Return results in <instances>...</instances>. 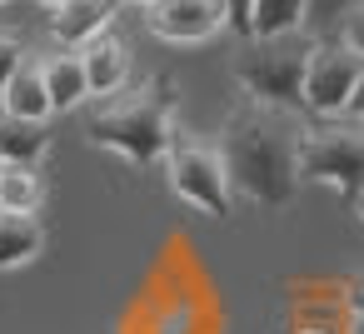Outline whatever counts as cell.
Wrapping results in <instances>:
<instances>
[{"mask_svg":"<svg viewBox=\"0 0 364 334\" xmlns=\"http://www.w3.org/2000/svg\"><path fill=\"white\" fill-rule=\"evenodd\" d=\"M304 115L284 110V105H264L255 95H245L225 125H220V160L230 175V195L259 205V210H284L299 195V135H304Z\"/></svg>","mask_w":364,"mask_h":334,"instance_id":"cell-1","label":"cell"},{"mask_svg":"<svg viewBox=\"0 0 364 334\" xmlns=\"http://www.w3.org/2000/svg\"><path fill=\"white\" fill-rule=\"evenodd\" d=\"M175 110H180V95H175V80H145L140 90H115L105 100H95V110L85 115V140L130 160L135 170H155L175 140Z\"/></svg>","mask_w":364,"mask_h":334,"instance_id":"cell-2","label":"cell"},{"mask_svg":"<svg viewBox=\"0 0 364 334\" xmlns=\"http://www.w3.org/2000/svg\"><path fill=\"white\" fill-rule=\"evenodd\" d=\"M309 50H314L309 31H289V36H269V41H245L240 55H235V80L245 85V95H255L264 105L304 110Z\"/></svg>","mask_w":364,"mask_h":334,"instance_id":"cell-3","label":"cell"},{"mask_svg":"<svg viewBox=\"0 0 364 334\" xmlns=\"http://www.w3.org/2000/svg\"><path fill=\"white\" fill-rule=\"evenodd\" d=\"M299 185L334 190L349 210L364 200V120H319L299 135Z\"/></svg>","mask_w":364,"mask_h":334,"instance_id":"cell-4","label":"cell"},{"mask_svg":"<svg viewBox=\"0 0 364 334\" xmlns=\"http://www.w3.org/2000/svg\"><path fill=\"white\" fill-rule=\"evenodd\" d=\"M165 175H170V190L185 205H195L215 220H230L235 195H230V175H225V160H220L215 140H195V135L175 130V140L165 150Z\"/></svg>","mask_w":364,"mask_h":334,"instance_id":"cell-5","label":"cell"},{"mask_svg":"<svg viewBox=\"0 0 364 334\" xmlns=\"http://www.w3.org/2000/svg\"><path fill=\"white\" fill-rule=\"evenodd\" d=\"M364 75V55H354L339 36H319L304 70V110L319 120H334L349 110V95Z\"/></svg>","mask_w":364,"mask_h":334,"instance_id":"cell-6","label":"cell"},{"mask_svg":"<svg viewBox=\"0 0 364 334\" xmlns=\"http://www.w3.org/2000/svg\"><path fill=\"white\" fill-rule=\"evenodd\" d=\"M145 31L165 45H205L220 31H230L225 0H150Z\"/></svg>","mask_w":364,"mask_h":334,"instance_id":"cell-7","label":"cell"},{"mask_svg":"<svg viewBox=\"0 0 364 334\" xmlns=\"http://www.w3.org/2000/svg\"><path fill=\"white\" fill-rule=\"evenodd\" d=\"M80 60H85V90H90V100H105V95L125 90V80H130V50H125L120 36L100 31L95 41L80 45Z\"/></svg>","mask_w":364,"mask_h":334,"instance_id":"cell-8","label":"cell"},{"mask_svg":"<svg viewBox=\"0 0 364 334\" xmlns=\"http://www.w3.org/2000/svg\"><path fill=\"white\" fill-rule=\"evenodd\" d=\"M120 0H65L50 11V36L60 50H80L85 41H95L100 31H110Z\"/></svg>","mask_w":364,"mask_h":334,"instance_id":"cell-9","label":"cell"},{"mask_svg":"<svg viewBox=\"0 0 364 334\" xmlns=\"http://www.w3.org/2000/svg\"><path fill=\"white\" fill-rule=\"evenodd\" d=\"M0 115H21V120H41L50 125V95H46V75H41V55H26V65L6 80L0 90Z\"/></svg>","mask_w":364,"mask_h":334,"instance_id":"cell-10","label":"cell"},{"mask_svg":"<svg viewBox=\"0 0 364 334\" xmlns=\"http://www.w3.org/2000/svg\"><path fill=\"white\" fill-rule=\"evenodd\" d=\"M41 75H46V95H50V110H75L80 100H90L85 90V60L80 50H50L41 55Z\"/></svg>","mask_w":364,"mask_h":334,"instance_id":"cell-11","label":"cell"},{"mask_svg":"<svg viewBox=\"0 0 364 334\" xmlns=\"http://www.w3.org/2000/svg\"><path fill=\"white\" fill-rule=\"evenodd\" d=\"M41 249H46V225L36 215L0 210V269H26Z\"/></svg>","mask_w":364,"mask_h":334,"instance_id":"cell-12","label":"cell"},{"mask_svg":"<svg viewBox=\"0 0 364 334\" xmlns=\"http://www.w3.org/2000/svg\"><path fill=\"white\" fill-rule=\"evenodd\" d=\"M50 150V135L41 120L0 115V165H41Z\"/></svg>","mask_w":364,"mask_h":334,"instance_id":"cell-13","label":"cell"},{"mask_svg":"<svg viewBox=\"0 0 364 334\" xmlns=\"http://www.w3.org/2000/svg\"><path fill=\"white\" fill-rule=\"evenodd\" d=\"M46 205V180L36 165H6L0 170V210L6 215H36Z\"/></svg>","mask_w":364,"mask_h":334,"instance_id":"cell-14","label":"cell"},{"mask_svg":"<svg viewBox=\"0 0 364 334\" xmlns=\"http://www.w3.org/2000/svg\"><path fill=\"white\" fill-rule=\"evenodd\" d=\"M304 21H309V0H255V36L250 41L304 31Z\"/></svg>","mask_w":364,"mask_h":334,"instance_id":"cell-15","label":"cell"},{"mask_svg":"<svg viewBox=\"0 0 364 334\" xmlns=\"http://www.w3.org/2000/svg\"><path fill=\"white\" fill-rule=\"evenodd\" d=\"M349 6H354V0H309V21H304V31H314V41H319V36H334L339 21L349 16Z\"/></svg>","mask_w":364,"mask_h":334,"instance_id":"cell-16","label":"cell"},{"mask_svg":"<svg viewBox=\"0 0 364 334\" xmlns=\"http://www.w3.org/2000/svg\"><path fill=\"white\" fill-rule=\"evenodd\" d=\"M21 65H26V45H21V36L0 31V90H6V80H11Z\"/></svg>","mask_w":364,"mask_h":334,"instance_id":"cell-17","label":"cell"},{"mask_svg":"<svg viewBox=\"0 0 364 334\" xmlns=\"http://www.w3.org/2000/svg\"><path fill=\"white\" fill-rule=\"evenodd\" d=\"M354 55H364V0H354V6H349V16L339 21V31H334Z\"/></svg>","mask_w":364,"mask_h":334,"instance_id":"cell-18","label":"cell"},{"mask_svg":"<svg viewBox=\"0 0 364 334\" xmlns=\"http://www.w3.org/2000/svg\"><path fill=\"white\" fill-rule=\"evenodd\" d=\"M225 16H230V31L240 36V45L255 36V0H225Z\"/></svg>","mask_w":364,"mask_h":334,"instance_id":"cell-19","label":"cell"},{"mask_svg":"<svg viewBox=\"0 0 364 334\" xmlns=\"http://www.w3.org/2000/svg\"><path fill=\"white\" fill-rule=\"evenodd\" d=\"M349 120H364V75H359V85H354V95H349V110H344Z\"/></svg>","mask_w":364,"mask_h":334,"instance_id":"cell-20","label":"cell"},{"mask_svg":"<svg viewBox=\"0 0 364 334\" xmlns=\"http://www.w3.org/2000/svg\"><path fill=\"white\" fill-rule=\"evenodd\" d=\"M36 6H46V11H55V6H65V0H36Z\"/></svg>","mask_w":364,"mask_h":334,"instance_id":"cell-21","label":"cell"},{"mask_svg":"<svg viewBox=\"0 0 364 334\" xmlns=\"http://www.w3.org/2000/svg\"><path fill=\"white\" fill-rule=\"evenodd\" d=\"M294 334H324V329H294Z\"/></svg>","mask_w":364,"mask_h":334,"instance_id":"cell-22","label":"cell"},{"mask_svg":"<svg viewBox=\"0 0 364 334\" xmlns=\"http://www.w3.org/2000/svg\"><path fill=\"white\" fill-rule=\"evenodd\" d=\"M354 215H359V220H364V200H359V210H354Z\"/></svg>","mask_w":364,"mask_h":334,"instance_id":"cell-23","label":"cell"},{"mask_svg":"<svg viewBox=\"0 0 364 334\" xmlns=\"http://www.w3.org/2000/svg\"><path fill=\"white\" fill-rule=\"evenodd\" d=\"M135 6H150V0H135Z\"/></svg>","mask_w":364,"mask_h":334,"instance_id":"cell-24","label":"cell"},{"mask_svg":"<svg viewBox=\"0 0 364 334\" xmlns=\"http://www.w3.org/2000/svg\"><path fill=\"white\" fill-rule=\"evenodd\" d=\"M0 6H6V0H0Z\"/></svg>","mask_w":364,"mask_h":334,"instance_id":"cell-25","label":"cell"},{"mask_svg":"<svg viewBox=\"0 0 364 334\" xmlns=\"http://www.w3.org/2000/svg\"><path fill=\"white\" fill-rule=\"evenodd\" d=\"M0 170H6V165H0Z\"/></svg>","mask_w":364,"mask_h":334,"instance_id":"cell-26","label":"cell"}]
</instances>
